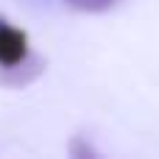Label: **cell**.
<instances>
[{"label":"cell","instance_id":"1","mask_svg":"<svg viewBox=\"0 0 159 159\" xmlns=\"http://www.w3.org/2000/svg\"><path fill=\"white\" fill-rule=\"evenodd\" d=\"M34 53H31V42H28V34L14 25L11 20L0 17V70L6 67H17L22 61H28Z\"/></svg>","mask_w":159,"mask_h":159},{"label":"cell","instance_id":"3","mask_svg":"<svg viewBox=\"0 0 159 159\" xmlns=\"http://www.w3.org/2000/svg\"><path fill=\"white\" fill-rule=\"evenodd\" d=\"M120 0H64L67 8L73 11H81V14H103V11H112Z\"/></svg>","mask_w":159,"mask_h":159},{"label":"cell","instance_id":"2","mask_svg":"<svg viewBox=\"0 0 159 159\" xmlns=\"http://www.w3.org/2000/svg\"><path fill=\"white\" fill-rule=\"evenodd\" d=\"M42 70H45V59H39V56H31L28 61L17 64V67H6V70H0V87L20 89V87L31 84L36 75H42Z\"/></svg>","mask_w":159,"mask_h":159},{"label":"cell","instance_id":"4","mask_svg":"<svg viewBox=\"0 0 159 159\" xmlns=\"http://www.w3.org/2000/svg\"><path fill=\"white\" fill-rule=\"evenodd\" d=\"M67 154L73 159H95L101 157V151L98 148H92V143L87 140V137H81V134H75V137H70V145H67Z\"/></svg>","mask_w":159,"mask_h":159}]
</instances>
